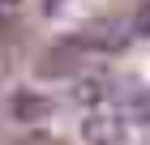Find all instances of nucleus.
Instances as JSON below:
<instances>
[{
  "mask_svg": "<svg viewBox=\"0 0 150 145\" xmlns=\"http://www.w3.org/2000/svg\"><path fill=\"white\" fill-rule=\"evenodd\" d=\"M120 115H125V124H146V115H150V94L146 90H129V102L120 107Z\"/></svg>",
  "mask_w": 150,
  "mask_h": 145,
  "instance_id": "obj_5",
  "label": "nucleus"
},
{
  "mask_svg": "<svg viewBox=\"0 0 150 145\" xmlns=\"http://www.w3.org/2000/svg\"><path fill=\"white\" fill-rule=\"evenodd\" d=\"M125 115L112 107H94L81 115V141L86 145H125Z\"/></svg>",
  "mask_w": 150,
  "mask_h": 145,
  "instance_id": "obj_1",
  "label": "nucleus"
},
{
  "mask_svg": "<svg viewBox=\"0 0 150 145\" xmlns=\"http://www.w3.org/2000/svg\"><path fill=\"white\" fill-rule=\"evenodd\" d=\"M103 85H107L103 77H86V81H81V90H77V98L90 102V111H94V107H103Z\"/></svg>",
  "mask_w": 150,
  "mask_h": 145,
  "instance_id": "obj_6",
  "label": "nucleus"
},
{
  "mask_svg": "<svg viewBox=\"0 0 150 145\" xmlns=\"http://www.w3.org/2000/svg\"><path fill=\"white\" fill-rule=\"evenodd\" d=\"M129 30H133V34H150V0H146V4H137V13H133Z\"/></svg>",
  "mask_w": 150,
  "mask_h": 145,
  "instance_id": "obj_7",
  "label": "nucleus"
},
{
  "mask_svg": "<svg viewBox=\"0 0 150 145\" xmlns=\"http://www.w3.org/2000/svg\"><path fill=\"white\" fill-rule=\"evenodd\" d=\"M69 0H39V9H43V17H56L60 9H64Z\"/></svg>",
  "mask_w": 150,
  "mask_h": 145,
  "instance_id": "obj_8",
  "label": "nucleus"
},
{
  "mask_svg": "<svg viewBox=\"0 0 150 145\" xmlns=\"http://www.w3.org/2000/svg\"><path fill=\"white\" fill-rule=\"evenodd\" d=\"M129 39H133L129 22H116V17H99V22H90L86 30L77 34V43L90 47V51H120Z\"/></svg>",
  "mask_w": 150,
  "mask_h": 145,
  "instance_id": "obj_3",
  "label": "nucleus"
},
{
  "mask_svg": "<svg viewBox=\"0 0 150 145\" xmlns=\"http://www.w3.org/2000/svg\"><path fill=\"white\" fill-rule=\"evenodd\" d=\"M0 4H13V0H0Z\"/></svg>",
  "mask_w": 150,
  "mask_h": 145,
  "instance_id": "obj_9",
  "label": "nucleus"
},
{
  "mask_svg": "<svg viewBox=\"0 0 150 145\" xmlns=\"http://www.w3.org/2000/svg\"><path fill=\"white\" fill-rule=\"evenodd\" d=\"M81 43L77 39H60V43H52L43 51V60H39V77L47 81H64V77H77L81 73Z\"/></svg>",
  "mask_w": 150,
  "mask_h": 145,
  "instance_id": "obj_2",
  "label": "nucleus"
},
{
  "mask_svg": "<svg viewBox=\"0 0 150 145\" xmlns=\"http://www.w3.org/2000/svg\"><path fill=\"white\" fill-rule=\"evenodd\" d=\"M52 111H56V102L47 94H39V90H17L9 98V120L13 124H43V120H52Z\"/></svg>",
  "mask_w": 150,
  "mask_h": 145,
  "instance_id": "obj_4",
  "label": "nucleus"
}]
</instances>
